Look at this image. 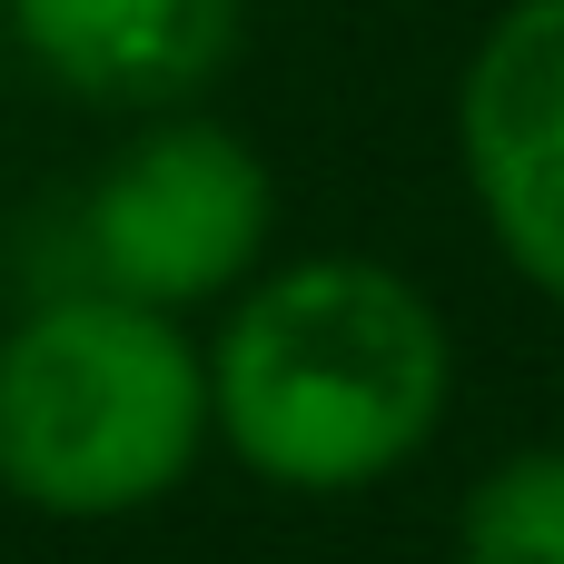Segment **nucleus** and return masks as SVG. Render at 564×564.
Wrapping results in <instances>:
<instances>
[{"label":"nucleus","instance_id":"obj_5","mask_svg":"<svg viewBox=\"0 0 564 564\" xmlns=\"http://www.w3.org/2000/svg\"><path fill=\"white\" fill-rule=\"evenodd\" d=\"M10 40L69 99L188 109L248 40V0H10Z\"/></svg>","mask_w":564,"mask_h":564},{"label":"nucleus","instance_id":"obj_1","mask_svg":"<svg viewBox=\"0 0 564 564\" xmlns=\"http://www.w3.org/2000/svg\"><path fill=\"white\" fill-rule=\"evenodd\" d=\"M456 387L446 317L377 258H307L238 297L208 347V426L278 496H357L397 476Z\"/></svg>","mask_w":564,"mask_h":564},{"label":"nucleus","instance_id":"obj_3","mask_svg":"<svg viewBox=\"0 0 564 564\" xmlns=\"http://www.w3.org/2000/svg\"><path fill=\"white\" fill-rule=\"evenodd\" d=\"M268 228H278L268 159L218 119H149L79 208L89 278L159 317L228 297L268 258Z\"/></svg>","mask_w":564,"mask_h":564},{"label":"nucleus","instance_id":"obj_4","mask_svg":"<svg viewBox=\"0 0 564 564\" xmlns=\"http://www.w3.org/2000/svg\"><path fill=\"white\" fill-rule=\"evenodd\" d=\"M456 149L506 268L564 307V0H516L476 40Z\"/></svg>","mask_w":564,"mask_h":564},{"label":"nucleus","instance_id":"obj_2","mask_svg":"<svg viewBox=\"0 0 564 564\" xmlns=\"http://www.w3.org/2000/svg\"><path fill=\"white\" fill-rule=\"evenodd\" d=\"M208 446V357L178 317L109 288L50 297L0 337V496L40 516H139Z\"/></svg>","mask_w":564,"mask_h":564},{"label":"nucleus","instance_id":"obj_6","mask_svg":"<svg viewBox=\"0 0 564 564\" xmlns=\"http://www.w3.org/2000/svg\"><path fill=\"white\" fill-rule=\"evenodd\" d=\"M456 564H564V446H525L476 476L456 516Z\"/></svg>","mask_w":564,"mask_h":564}]
</instances>
